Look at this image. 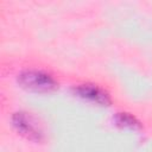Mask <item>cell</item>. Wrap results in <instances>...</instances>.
Here are the masks:
<instances>
[{"label": "cell", "mask_w": 152, "mask_h": 152, "mask_svg": "<svg viewBox=\"0 0 152 152\" xmlns=\"http://www.w3.org/2000/svg\"><path fill=\"white\" fill-rule=\"evenodd\" d=\"M18 83L26 89L33 91L46 93L56 89L57 82L55 78L39 70H25L18 75Z\"/></svg>", "instance_id": "obj_1"}, {"label": "cell", "mask_w": 152, "mask_h": 152, "mask_svg": "<svg viewBox=\"0 0 152 152\" xmlns=\"http://www.w3.org/2000/svg\"><path fill=\"white\" fill-rule=\"evenodd\" d=\"M114 121L116 122L118 126H121V127H131V128L140 127V122L128 113H116Z\"/></svg>", "instance_id": "obj_4"}, {"label": "cell", "mask_w": 152, "mask_h": 152, "mask_svg": "<svg viewBox=\"0 0 152 152\" xmlns=\"http://www.w3.org/2000/svg\"><path fill=\"white\" fill-rule=\"evenodd\" d=\"M74 91L80 97H83V99L94 101V102H96L99 104L107 106V104L110 103L109 95L103 89L99 88L95 84H90V83L80 84V86H77V87L74 88Z\"/></svg>", "instance_id": "obj_3"}, {"label": "cell", "mask_w": 152, "mask_h": 152, "mask_svg": "<svg viewBox=\"0 0 152 152\" xmlns=\"http://www.w3.org/2000/svg\"><path fill=\"white\" fill-rule=\"evenodd\" d=\"M12 122H13V126L15 127V129L20 134L25 135L26 138H28L31 140H36V141H39L42 139L43 133H42L38 124L27 113H24V112L15 113L12 116Z\"/></svg>", "instance_id": "obj_2"}]
</instances>
